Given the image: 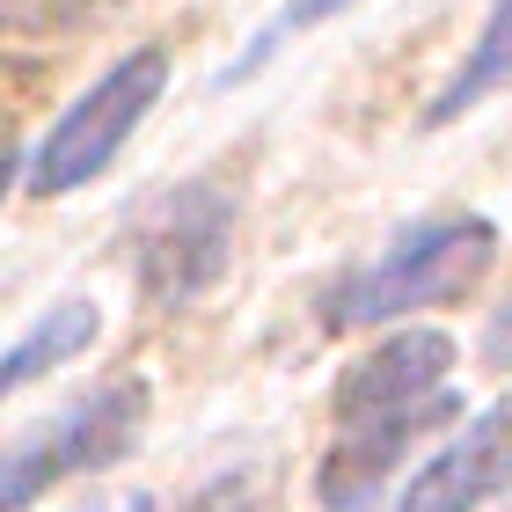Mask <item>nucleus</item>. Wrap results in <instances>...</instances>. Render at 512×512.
Listing matches in <instances>:
<instances>
[{
  "label": "nucleus",
  "mask_w": 512,
  "mask_h": 512,
  "mask_svg": "<svg viewBox=\"0 0 512 512\" xmlns=\"http://www.w3.org/2000/svg\"><path fill=\"white\" fill-rule=\"evenodd\" d=\"M161 81H169V52H161V44L125 52L81 103L59 110L52 132L37 139V154H30V191H37V198H66V191H81L88 176H103L110 161H118V147L132 139V125L154 110Z\"/></svg>",
  "instance_id": "1"
},
{
  "label": "nucleus",
  "mask_w": 512,
  "mask_h": 512,
  "mask_svg": "<svg viewBox=\"0 0 512 512\" xmlns=\"http://www.w3.org/2000/svg\"><path fill=\"white\" fill-rule=\"evenodd\" d=\"M498 256V227L491 220H432V227H410L374 271H359L352 286L330 300V322H388V315H410V308H432V300H454L469 293Z\"/></svg>",
  "instance_id": "2"
},
{
  "label": "nucleus",
  "mask_w": 512,
  "mask_h": 512,
  "mask_svg": "<svg viewBox=\"0 0 512 512\" xmlns=\"http://www.w3.org/2000/svg\"><path fill=\"white\" fill-rule=\"evenodd\" d=\"M139 425H147V388L118 381V388H96L81 410H66L59 425L15 439V454H8V512H30L37 491H52V483L81 476V469H110V461L139 439Z\"/></svg>",
  "instance_id": "3"
},
{
  "label": "nucleus",
  "mask_w": 512,
  "mask_h": 512,
  "mask_svg": "<svg viewBox=\"0 0 512 512\" xmlns=\"http://www.w3.org/2000/svg\"><path fill=\"white\" fill-rule=\"evenodd\" d=\"M227 242H235V191L220 183H183L161 205V220L139 242V293L154 308H183L227 271Z\"/></svg>",
  "instance_id": "4"
},
{
  "label": "nucleus",
  "mask_w": 512,
  "mask_h": 512,
  "mask_svg": "<svg viewBox=\"0 0 512 512\" xmlns=\"http://www.w3.org/2000/svg\"><path fill=\"white\" fill-rule=\"evenodd\" d=\"M447 366H454V337L447 330H395L381 352H366L352 374H344V388H337L344 432L439 403V395H447Z\"/></svg>",
  "instance_id": "5"
},
{
  "label": "nucleus",
  "mask_w": 512,
  "mask_h": 512,
  "mask_svg": "<svg viewBox=\"0 0 512 512\" xmlns=\"http://www.w3.org/2000/svg\"><path fill=\"white\" fill-rule=\"evenodd\" d=\"M505 483H512V395L483 410L447 454H432L425 469L403 483L395 512H469L491 491H505Z\"/></svg>",
  "instance_id": "6"
},
{
  "label": "nucleus",
  "mask_w": 512,
  "mask_h": 512,
  "mask_svg": "<svg viewBox=\"0 0 512 512\" xmlns=\"http://www.w3.org/2000/svg\"><path fill=\"white\" fill-rule=\"evenodd\" d=\"M454 410H461L454 395H439V403H425V410L381 417V425H352V432L337 439V454L322 461V505H330V512H359L366 498H374V483L395 469V461H403V447H410V439L439 432Z\"/></svg>",
  "instance_id": "7"
},
{
  "label": "nucleus",
  "mask_w": 512,
  "mask_h": 512,
  "mask_svg": "<svg viewBox=\"0 0 512 512\" xmlns=\"http://www.w3.org/2000/svg\"><path fill=\"white\" fill-rule=\"evenodd\" d=\"M498 88H512V0H498V8L483 15L476 52L461 59V74L439 88V103L425 110V118H432V125H447V118H461V110H476L483 96H498Z\"/></svg>",
  "instance_id": "8"
},
{
  "label": "nucleus",
  "mask_w": 512,
  "mask_h": 512,
  "mask_svg": "<svg viewBox=\"0 0 512 512\" xmlns=\"http://www.w3.org/2000/svg\"><path fill=\"white\" fill-rule=\"evenodd\" d=\"M103 330V315H96V300H66V308H52L37 322L30 337L8 352V366H0V388H30L37 374H52V366H66L74 352H88Z\"/></svg>",
  "instance_id": "9"
},
{
  "label": "nucleus",
  "mask_w": 512,
  "mask_h": 512,
  "mask_svg": "<svg viewBox=\"0 0 512 512\" xmlns=\"http://www.w3.org/2000/svg\"><path fill=\"white\" fill-rule=\"evenodd\" d=\"M337 8H352V0H286V15H278L271 30H264V44H256L249 59H264L271 44H278V37H293V30H315V22H330ZM249 59H242V66H249Z\"/></svg>",
  "instance_id": "10"
},
{
  "label": "nucleus",
  "mask_w": 512,
  "mask_h": 512,
  "mask_svg": "<svg viewBox=\"0 0 512 512\" xmlns=\"http://www.w3.org/2000/svg\"><path fill=\"white\" fill-rule=\"evenodd\" d=\"M256 505V476H213V483H205V491L191 498V505H183V512H249Z\"/></svg>",
  "instance_id": "11"
},
{
  "label": "nucleus",
  "mask_w": 512,
  "mask_h": 512,
  "mask_svg": "<svg viewBox=\"0 0 512 512\" xmlns=\"http://www.w3.org/2000/svg\"><path fill=\"white\" fill-rule=\"evenodd\" d=\"M74 8H81V0H8V15L22 22V30H30V22H66Z\"/></svg>",
  "instance_id": "12"
},
{
  "label": "nucleus",
  "mask_w": 512,
  "mask_h": 512,
  "mask_svg": "<svg viewBox=\"0 0 512 512\" xmlns=\"http://www.w3.org/2000/svg\"><path fill=\"white\" fill-rule=\"evenodd\" d=\"M491 359H512V300H505L498 322H491Z\"/></svg>",
  "instance_id": "13"
},
{
  "label": "nucleus",
  "mask_w": 512,
  "mask_h": 512,
  "mask_svg": "<svg viewBox=\"0 0 512 512\" xmlns=\"http://www.w3.org/2000/svg\"><path fill=\"white\" fill-rule=\"evenodd\" d=\"M118 512H147V498H132V505H118Z\"/></svg>",
  "instance_id": "14"
}]
</instances>
